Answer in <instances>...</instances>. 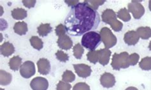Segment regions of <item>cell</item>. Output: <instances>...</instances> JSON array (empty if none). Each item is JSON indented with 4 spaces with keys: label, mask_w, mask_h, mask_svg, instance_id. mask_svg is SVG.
Instances as JSON below:
<instances>
[{
    "label": "cell",
    "mask_w": 151,
    "mask_h": 90,
    "mask_svg": "<svg viewBox=\"0 0 151 90\" xmlns=\"http://www.w3.org/2000/svg\"><path fill=\"white\" fill-rule=\"evenodd\" d=\"M100 34L96 31H90L83 35L81 45L89 51H94L101 43Z\"/></svg>",
    "instance_id": "obj_2"
},
{
    "label": "cell",
    "mask_w": 151,
    "mask_h": 90,
    "mask_svg": "<svg viewBox=\"0 0 151 90\" xmlns=\"http://www.w3.org/2000/svg\"><path fill=\"white\" fill-rule=\"evenodd\" d=\"M98 62L103 66L108 65L110 61V57L111 55V51L109 49L104 48L98 50Z\"/></svg>",
    "instance_id": "obj_14"
},
{
    "label": "cell",
    "mask_w": 151,
    "mask_h": 90,
    "mask_svg": "<svg viewBox=\"0 0 151 90\" xmlns=\"http://www.w3.org/2000/svg\"><path fill=\"white\" fill-rule=\"evenodd\" d=\"M149 49L151 51V41L149 43Z\"/></svg>",
    "instance_id": "obj_38"
},
{
    "label": "cell",
    "mask_w": 151,
    "mask_h": 90,
    "mask_svg": "<svg viewBox=\"0 0 151 90\" xmlns=\"http://www.w3.org/2000/svg\"><path fill=\"white\" fill-rule=\"evenodd\" d=\"M139 37L142 40H148L151 37V28L150 27H140L137 29Z\"/></svg>",
    "instance_id": "obj_20"
},
{
    "label": "cell",
    "mask_w": 151,
    "mask_h": 90,
    "mask_svg": "<svg viewBox=\"0 0 151 90\" xmlns=\"http://www.w3.org/2000/svg\"><path fill=\"white\" fill-rule=\"evenodd\" d=\"M36 69L35 64L31 61H26L21 65L20 68V74L22 77L29 79L35 75Z\"/></svg>",
    "instance_id": "obj_7"
},
{
    "label": "cell",
    "mask_w": 151,
    "mask_h": 90,
    "mask_svg": "<svg viewBox=\"0 0 151 90\" xmlns=\"http://www.w3.org/2000/svg\"><path fill=\"white\" fill-rule=\"evenodd\" d=\"M55 32L58 37L61 36H63V35L66 34V30L65 27L63 24H61V23H60V24H59L58 26H56V27H55Z\"/></svg>",
    "instance_id": "obj_32"
},
{
    "label": "cell",
    "mask_w": 151,
    "mask_h": 90,
    "mask_svg": "<svg viewBox=\"0 0 151 90\" xmlns=\"http://www.w3.org/2000/svg\"><path fill=\"white\" fill-rule=\"evenodd\" d=\"M84 2L88 4L94 10H96L98 9L99 6L102 5L105 2V1H88V0H86V1H84Z\"/></svg>",
    "instance_id": "obj_31"
},
{
    "label": "cell",
    "mask_w": 151,
    "mask_h": 90,
    "mask_svg": "<svg viewBox=\"0 0 151 90\" xmlns=\"http://www.w3.org/2000/svg\"><path fill=\"white\" fill-rule=\"evenodd\" d=\"M31 45L37 50H40L43 47V43L40 38L38 36H32L29 40Z\"/></svg>",
    "instance_id": "obj_23"
},
{
    "label": "cell",
    "mask_w": 151,
    "mask_h": 90,
    "mask_svg": "<svg viewBox=\"0 0 151 90\" xmlns=\"http://www.w3.org/2000/svg\"><path fill=\"white\" fill-rule=\"evenodd\" d=\"M71 85L63 81H60L57 84L56 90H70Z\"/></svg>",
    "instance_id": "obj_30"
},
{
    "label": "cell",
    "mask_w": 151,
    "mask_h": 90,
    "mask_svg": "<svg viewBox=\"0 0 151 90\" xmlns=\"http://www.w3.org/2000/svg\"><path fill=\"white\" fill-rule=\"evenodd\" d=\"M139 67L144 70H151V57H146L143 58L139 63Z\"/></svg>",
    "instance_id": "obj_24"
},
{
    "label": "cell",
    "mask_w": 151,
    "mask_h": 90,
    "mask_svg": "<svg viewBox=\"0 0 151 90\" xmlns=\"http://www.w3.org/2000/svg\"><path fill=\"white\" fill-rule=\"evenodd\" d=\"M1 90H5V89H3L2 88H1Z\"/></svg>",
    "instance_id": "obj_39"
},
{
    "label": "cell",
    "mask_w": 151,
    "mask_h": 90,
    "mask_svg": "<svg viewBox=\"0 0 151 90\" xmlns=\"http://www.w3.org/2000/svg\"><path fill=\"white\" fill-rule=\"evenodd\" d=\"M75 79V75L71 70H66L62 75V80L66 83H72Z\"/></svg>",
    "instance_id": "obj_26"
},
{
    "label": "cell",
    "mask_w": 151,
    "mask_h": 90,
    "mask_svg": "<svg viewBox=\"0 0 151 90\" xmlns=\"http://www.w3.org/2000/svg\"><path fill=\"white\" fill-rule=\"evenodd\" d=\"M55 55L57 59L61 62H66L69 60L68 55L63 52L62 50H58Z\"/></svg>",
    "instance_id": "obj_28"
},
{
    "label": "cell",
    "mask_w": 151,
    "mask_h": 90,
    "mask_svg": "<svg viewBox=\"0 0 151 90\" xmlns=\"http://www.w3.org/2000/svg\"><path fill=\"white\" fill-rule=\"evenodd\" d=\"M65 3H67V5L70 6H74L77 5V4L79 3L78 1H65Z\"/></svg>",
    "instance_id": "obj_35"
},
{
    "label": "cell",
    "mask_w": 151,
    "mask_h": 90,
    "mask_svg": "<svg viewBox=\"0 0 151 90\" xmlns=\"http://www.w3.org/2000/svg\"><path fill=\"white\" fill-rule=\"evenodd\" d=\"M140 40V37L138 35L137 31L129 30L125 33L124 41L125 43L129 46H134L136 45Z\"/></svg>",
    "instance_id": "obj_12"
},
{
    "label": "cell",
    "mask_w": 151,
    "mask_h": 90,
    "mask_svg": "<svg viewBox=\"0 0 151 90\" xmlns=\"http://www.w3.org/2000/svg\"><path fill=\"white\" fill-rule=\"evenodd\" d=\"M73 68L77 75L82 78H87L91 76L92 70L90 66L86 64H73Z\"/></svg>",
    "instance_id": "obj_9"
},
{
    "label": "cell",
    "mask_w": 151,
    "mask_h": 90,
    "mask_svg": "<svg viewBox=\"0 0 151 90\" xmlns=\"http://www.w3.org/2000/svg\"><path fill=\"white\" fill-rule=\"evenodd\" d=\"M37 30L39 36H40L42 37H45L52 32V27L50 26V23H41V24L38 27Z\"/></svg>",
    "instance_id": "obj_19"
},
{
    "label": "cell",
    "mask_w": 151,
    "mask_h": 90,
    "mask_svg": "<svg viewBox=\"0 0 151 90\" xmlns=\"http://www.w3.org/2000/svg\"><path fill=\"white\" fill-rule=\"evenodd\" d=\"M30 87L33 90H47L49 82L44 77H37L31 81Z\"/></svg>",
    "instance_id": "obj_8"
},
{
    "label": "cell",
    "mask_w": 151,
    "mask_h": 90,
    "mask_svg": "<svg viewBox=\"0 0 151 90\" xmlns=\"http://www.w3.org/2000/svg\"><path fill=\"white\" fill-rule=\"evenodd\" d=\"M149 9L150 11H151V1H149Z\"/></svg>",
    "instance_id": "obj_37"
},
{
    "label": "cell",
    "mask_w": 151,
    "mask_h": 90,
    "mask_svg": "<svg viewBox=\"0 0 151 90\" xmlns=\"http://www.w3.org/2000/svg\"><path fill=\"white\" fill-rule=\"evenodd\" d=\"M129 55L128 52L114 53L112 56L111 66L114 70H120L121 69H127L129 67L128 58Z\"/></svg>",
    "instance_id": "obj_4"
},
{
    "label": "cell",
    "mask_w": 151,
    "mask_h": 90,
    "mask_svg": "<svg viewBox=\"0 0 151 90\" xmlns=\"http://www.w3.org/2000/svg\"><path fill=\"white\" fill-rule=\"evenodd\" d=\"M38 72L42 75H47L50 70V64L47 58H42L37 62Z\"/></svg>",
    "instance_id": "obj_13"
},
{
    "label": "cell",
    "mask_w": 151,
    "mask_h": 90,
    "mask_svg": "<svg viewBox=\"0 0 151 90\" xmlns=\"http://www.w3.org/2000/svg\"><path fill=\"white\" fill-rule=\"evenodd\" d=\"M23 5H24L26 8H28V9H31V8H33L35 6V4H36V1L35 0H29V1H22Z\"/></svg>",
    "instance_id": "obj_34"
},
{
    "label": "cell",
    "mask_w": 151,
    "mask_h": 90,
    "mask_svg": "<svg viewBox=\"0 0 151 90\" xmlns=\"http://www.w3.org/2000/svg\"><path fill=\"white\" fill-rule=\"evenodd\" d=\"M1 54L4 57H9L15 52L14 45L9 42H5L0 47Z\"/></svg>",
    "instance_id": "obj_15"
},
{
    "label": "cell",
    "mask_w": 151,
    "mask_h": 90,
    "mask_svg": "<svg viewBox=\"0 0 151 90\" xmlns=\"http://www.w3.org/2000/svg\"><path fill=\"white\" fill-rule=\"evenodd\" d=\"M14 30V32L19 36L25 35L28 31L27 24L25 22H18L15 23Z\"/></svg>",
    "instance_id": "obj_16"
},
{
    "label": "cell",
    "mask_w": 151,
    "mask_h": 90,
    "mask_svg": "<svg viewBox=\"0 0 151 90\" xmlns=\"http://www.w3.org/2000/svg\"><path fill=\"white\" fill-rule=\"evenodd\" d=\"M12 17L14 18L15 20L21 21L24 19L27 16V11L24 9H21V8H17V9H14L11 12Z\"/></svg>",
    "instance_id": "obj_17"
},
{
    "label": "cell",
    "mask_w": 151,
    "mask_h": 90,
    "mask_svg": "<svg viewBox=\"0 0 151 90\" xmlns=\"http://www.w3.org/2000/svg\"><path fill=\"white\" fill-rule=\"evenodd\" d=\"M128 10L133 14L135 19H140L145 13V9L140 3L137 1H132L128 5Z\"/></svg>",
    "instance_id": "obj_6"
},
{
    "label": "cell",
    "mask_w": 151,
    "mask_h": 90,
    "mask_svg": "<svg viewBox=\"0 0 151 90\" xmlns=\"http://www.w3.org/2000/svg\"><path fill=\"white\" fill-rule=\"evenodd\" d=\"M9 64L11 70L17 71L19 68H21L22 65V58L19 56H15L10 58Z\"/></svg>",
    "instance_id": "obj_21"
},
{
    "label": "cell",
    "mask_w": 151,
    "mask_h": 90,
    "mask_svg": "<svg viewBox=\"0 0 151 90\" xmlns=\"http://www.w3.org/2000/svg\"><path fill=\"white\" fill-rule=\"evenodd\" d=\"M139 59H140V56H139L138 54L134 53L132 55H130L128 58L129 65L134 66L135 65H137L139 61Z\"/></svg>",
    "instance_id": "obj_29"
},
{
    "label": "cell",
    "mask_w": 151,
    "mask_h": 90,
    "mask_svg": "<svg viewBox=\"0 0 151 90\" xmlns=\"http://www.w3.org/2000/svg\"><path fill=\"white\" fill-rule=\"evenodd\" d=\"M57 43L59 48L65 50H68L72 48L73 46V41L71 40L70 36H68L67 34L63 35L61 36L58 37Z\"/></svg>",
    "instance_id": "obj_11"
},
{
    "label": "cell",
    "mask_w": 151,
    "mask_h": 90,
    "mask_svg": "<svg viewBox=\"0 0 151 90\" xmlns=\"http://www.w3.org/2000/svg\"><path fill=\"white\" fill-rule=\"evenodd\" d=\"M100 23V14L84 1L71 7L64 21L66 33L71 36H81L96 29Z\"/></svg>",
    "instance_id": "obj_1"
},
{
    "label": "cell",
    "mask_w": 151,
    "mask_h": 90,
    "mask_svg": "<svg viewBox=\"0 0 151 90\" xmlns=\"http://www.w3.org/2000/svg\"><path fill=\"white\" fill-rule=\"evenodd\" d=\"M87 60L90 62L91 63L96 64L98 62V50L90 51L87 53Z\"/></svg>",
    "instance_id": "obj_27"
},
{
    "label": "cell",
    "mask_w": 151,
    "mask_h": 90,
    "mask_svg": "<svg viewBox=\"0 0 151 90\" xmlns=\"http://www.w3.org/2000/svg\"><path fill=\"white\" fill-rule=\"evenodd\" d=\"M116 83V78L112 74L109 72H105L100 77V83L103 87L106 88H110L114 86Z\"/></svg>",
    "instance_id": "obj_10"
},
{
    "label": "cell",
    "mask_w": 151,
    "mask_h": 90,
    "mask_svg": "<svg viewBox=\"0 0 151 90\" xmlns=\"http://www.w3.org/2000/svg\"><path fill=\"white\" fill-rule=\"evenodd\" d=\"M101 41L105 45V48L109 49L116 46L117 42L116 36L108 27H103L100 30Z\"/></svg>",
    "instance_id": "obj_5"
},
{
    "label": "cell",
    "mask_w": 151,
    "mask_h": 90,
    "mask_svg": "<svg viewBox=\"0 0 151 90\" xmlns=\"http://www.w3.org/2000/svg\"><path fill=\"white\" fill-rule=\"evenodd\" d=\"M73 90H91V88L86 83L81 82V83H78L74 86Z\"/></svg>",
    "instance_id": "obj_33"
},
{
    "label": "cell",
    "mask_w": 151,
    "mask_h": 90,
    "mask_svg": "<svg viewBox=\"0 0 151 90\" xmlns=\"http://www.w3.org/2000/svg\"><path fill=\"white\" fill-rule=\"evenodd\" d=\"M117 17L124 22H129L132 19L129 12L126 8H123L117 11Z\"/></svg>",
    "instance_id": "obj_22"
},
{
    "label": "cell",
    "mask_w": 151,
    "mask_h": 90,
    "mask_svg": "<svg viewBox=\"0 0 151 90\" xmlns=\"http://www.w3.org/2000/svg\"><path fill=\"white\" fill-rule=\"evenodd\" d=\"M73 56L77 58V59H81V58L84 53V50L82 45L80 43H77L73 46Z\"/></svg>",
    "instance_id": "obj_25"
},
{
    "label": "cell",
    "mask_w": 151,
    "mask_h": 90,
    "mask_svg": "<svg viewBox=\"0 0 151 90\" xmlns=\"http://www.w3.org/2000/svg\"><path fill=\"white\" fill-rule=\"evenodd\" d=\"M101 20L104 23L109 24L116 32H119L122 29L123 23L117 20V13L112 9H106L103 11Z\"/></svg>",
    "instance_id": "obj_3"
},
{
    "label": "cell",
    "mask_w": 151,
    "mask_h": 90,
    "mask_svg": "<svg viewBox=\"0 0 151 90\" xmlns=\"http://www.w3.org/2000/svg\"><path fill=\"white\" fill-rule=\"evenodd\" d=\"M125 90H138L137 88L133 87V86H131V87H128V88H126Z\"/></svg>",
    "instance_id": "obj_36"
},
{
    "label": "cell",
    "mask_w": 151,
    "mask_h": 90,
    "mask_svg": "<svg viewBox=\"0 0 151 90\" xmlns=\"http://www.w3.org/2000/svg\"><path fill=\"white\" fill-rule=\"evenodd\" d=\"M12 80V76L5 70H0V84L2 86H7L11 83Z\"/></svg>",
    "instance_id": "obj_18"
}]
</instances>
